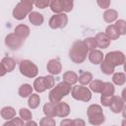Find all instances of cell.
I'll return each mask as SVG.
<instances>
[{"mask_svg": "<svg viewBox=\"0 0 126 126\" xmlns=\"http://www.w3.org/2000/svg\"><path fill=\"white\" fill-rule=\"evenodd\" d=\"M89 49L85 44L84 40H76L69 50V57L72 62L76 64L83 63L88 56Z\"/></svg>", "mask_w": 126, "mask_h": 126, "instance_id": "obj_1", "label": "cell"}, {"mask_svg": "<svg viewBox=\"0 0 126 126\" xmlns=\"http://www.w3.org/2000/svg\"><path fill=\"white\" fill-rule=\"evenodd\" d=\"M71 90H72V87L70 84H68L64 81L60 82L59 84L54 86L51 89V91L49 92V94H48L49 101L52 103L59 102L63 97H65L66 95H68L71 93Z\"/></svg>", "mask_w": 126, "mask_h": 126, "instance_id": "obj_2", "label": "cell"}, {"mask_svg": "<svg viewBox=\"0 0 126 126\" xmlns=\"http://www.w3.org/2000/svg\"><path fill=\"white\" fill-rule=\"evenodd\" d=\"M89 123L92 125H100L105 121L102 108L98 104H91L87 109Z\"/></svg>", "mask_w": 126, "mask_h": 126, "instance_id": "obj_3", "label": "cell"}, {"mask_svg": "<svg viewBox=\"0 0 126 126\" xmlns=\"http://www.w3.org/2000/svg\"><path fill=\"white\" fill-rule=\"evenodd\" d=\"M71 94L74 99L84 102H88L92 98L91 90L88 89L87 87H84L83 85H75L74 87H72Z\"/></svg>", "mask_w": 126, "mask_h": 126, "instance_id": "obj_4", "label": "cell"}, {"mask_svg": "<svg viewBox=\"0 0 126 126\" xmlns=\"http://www.w3.org/2000/svg\"><path fill=\"white\" fill-rule=\"evenodd\" d=\"M19 70H20V73L27 78H35L38 74L37 66L33 62H32L31 60H28V59L22 60L20 62Z\"/></svg>", "mask_w": 126, "mask_h": 126, "instance_id": "obj_5", "label": "cell"}, {"mask_svg": "<svg viewBox=\"0 0 126 126\" xmlns=\"http://www.w3.org/2000/svg\"><path fill=\"white\" fill-rule=\"evenodd\" d=\"M32 5H28V4H25L20 1L13 9V17L16 20L22 21L32 12Z\"/></svg>", "mask_w": 126, "mask_h": 126, "instance_id": "obj_6", "label": "cell"}, {"mask_svg": "<svg viewBox=\"0 0 126 126\" xmlns=\"http://www.w3.org/2000/svg\"><path fill=\"white\" fill-rule=\"evenodd\" d=\"M68 24V17L66 13H59V14H54L48 22V25L51 29L56 30V29H63L67 26Z\"/></svg>", "mask_w": 126, "mask_h": 126, "instance_id": "obj_7", "label": "cell"}, {"mask_svg": "<svg viewBox=\"0 0 126 126\" xmlns=\"http://www.w3.org/2000/svg\"><path fill=\"white\" fill-rule=\"evenodd\" d=\"M104 60H106L108 63H110L112 66L117 67L121 66L125 62V55L121 51H110L105 54Z\"/></svg>", "mask_w": 126, "mask_h": 126, "instance_id": "obj_8", "label": "cell"}, {"mask_svg": "<svg viewBox=\"0 0 126 126\" xmlns=\"http://www.w3.org/2000/svg\"><path fill=\"white\" fill-rule=\"evenodd\" d=\"M24 43V40L18 37L14 32L9 33L5 37V44L11 49V50H18Z\"/></svg>", "mask_w": 126, "mask_h": 126, "instance_id": "obj_9", "label": "cell"}, {"mask_svg": "<svg viewBox=\"0 0 126 126\" xmlns=\"http://www.w3.org/2000/svg\"><path fill=\"white\" fill-rule=\"evenodd\" d=\"M108 107L110 108V110L113 113H120L125 108V100L123 98H121L120 96H117V95L113 94L111 103L109 104Z\"/></svg>", "mask_w": 126, "mask_h": 126, "instance_id": "obj_10", "label": "cell"}, {"mask_svg": "<svg viewBox=\"0 0 126 126\" xmlns=\"http://www.w3.org/2000/svg\"><path fill=\"white\" fill-rule=\"evenodd\" d=\"M46 70L50 75H59L62 71V65L58 59H50L46 64Z\"/></svg>", "mask_w": 126, "mask_h": 126, "instance_id": "obj_11", "label": "cell"}, {"mask_svg": "<svg viewBox=\"0 0 126 126\" xmlns=\"http://www.w3.org/2000/svg\"><path fill=\"white\" fill-rule=\"evenodd\" d=\"M55 113L56 116L61 117V118H65L70 114V106L68 103L64 102V101H59L55 103Z\"/></svg>", "mask_w": 126, "mask_h": 126, "instance_id": "obj_12", "label": "cell"}, {"mask_svg": "<svg viewBox=\"0 0 126 126\" xmlns=\"http://www.w3.org/2000/svg\"><path fill=\"white\" fill-rule=\"evenodd\" d=\"M95 41H96V45L101 48V49H105L110 45V39L109 37L105 34V32H98L95 35Z\"/></svg>", "mask_w": 126, "mask_h": 126, "instance_id": "obj_13", "label": "cell"}, {"mask_svg": "<svg viewBox=\"0 0 126 126\" xmlns=\"http://www.w3.org/2000/svg\"><path fill=\"white\" fill-rule=\"evenodd\" d=\"M30 32H31L30 28H29L27 25H24V24L18 25V26L15 28V30H14V33H15L18 37H20L21 39H23V40H25V39L30 35Z\"/></svg>", "mask_w": 126, "mask_h": 126, "instance_id": "obj_14", "label": "cell"}, {"mask_svg": "<svg viewBox=\"0 0 126 126\" xmlns=\"http://www.w3.org/2000/svg\"><path fill=\"white\" fill-rule=\"evenodd\" d=\"M88 55H89V60L94 65L100 64L101 61L103 60V54H102V52L100 50H97V49L91 50L90 54H88Z\"/></svg>", "mask_w": 126, "mask_h": 126, "instance_id": "obj_15", "label": "cell"}, {"mask_svg": "<svg viewBox=\"0 0 126 126\" xmlns=\"http://www.w3.org/2000/svg\"><path fill=\"white\" fill-rule=\"evenodd\" d=\"M29 21L33 25V26H41L43 24V21H44V18L42 16V14L38 13V12H35V11H32L29 15Z\"/></svg>", "mask_w": 126, "mask_h": 126, "instance_id": "obj_16", "label": "cell"}, {"mask_svg": "<svg viewBox=\"0 0 126 126\" xmlns=\"http://www.w3.org/2000/svg\"><path fill=\"white\" fill-rule=\"evenodd\" d=\"M117 18H118V12L115 9H106L103 13V20L108 24L115 22Z\"/></svg>", "mask_w": 126, "mask_h": 126, "instance_id": "obj_17", "label": "cell"}, {"mask_svg": "<svg viewBox=\"0 0 126 126\" xmlns=\"http://www.w3.org/2000/svg\"><path fill=\"white\" fill-rule=\"evenodd\" d=\"M0 115L5 120H11L16 116V110L12 106H5L0 110Z\"/></svg>", "mask_w": 126, "mask_h": 126, "instance_id": "obj_18", "label": "cell"}, {"mask_svg": "<svg viewBox=\"0 0 126 126\" xmlns=\"http://www.w3.org/2000/svg\"><path fill=\"white\" fill-rule=\"evenodd\" d=\"M1 63H2V65L4 66L5 70L7 71V73H10V72L14 71V69H15V67H16V61H15V59L12 58V57H8V56L4 57V58L2 59V61H1Z\"/></svg>", "mask_w": 126, "mask_h": 126, "instance_id": "obj_19", "label": "cell"}, {"mask_svg": "<svg viewBox=\"0 0 126 126\" xmlns=\"http://www.w3.org/2000/svg\"><path fill=\"white\" fill-rule=\"evenodd\" d=\"M32 90H33V88L32 87V85H30V84H23L19 88V95L21 97H23V98L29 97L32 94Z\"/></svg>", "mask_w": 126, "mask_h": 126, "instance_id": "obj_20", "label": "cell"}, {"mask_svg": "<svg viewBox=\"0 0 126 126\" xmlns=\"http://www.w3.org/2000/svg\"><path fill=\"white\" fill-rule=\"evenodd\" d=\"M105 34L109 37L110 40H116L120 37V33L118 32V31L116 30L114 25H109L105 29Z\"/></svg>", "mask_w": 126, "mask_h": 126, "instance_id": "obj_21", "label": "cell"}, {"mask_svg": "<svg viewBox=\"0 0 126 126\" xmlns=\"http://www.w3.org/2000/svg\"><path fill=\"white\" fill-rule=\"evenodd\" d=\"M63 81L70 85H75L78 82V75L74 71H67L63 74Z\"/></svg>", "mask_w": 126, "mask_h": 126, "instance_id": "obj_22", "label": "cell"}, {"mask_svg": "<svg viewBox=\"0 0 126 126\" xmlns=\"http://www.w3.org/2000/svg\"><path fill=\"white\" fill-rule=\"evenodd\" d=\"M33 89L36 93H43L44 91H46V87H45V84H44V80H43V77H37L34 82H33Z\"/></svg>", "mask_w": 126, "mask_h": 126, "instance_id": "obj_23", "label": "cell"}, {"mask_svg": "<svg viewBox=\"0 0 126 126\" xmlns=\"http://www.w3.org/2000/svg\"><path fill=\"white\" fill-rule=\"evenodd\" d=\"M112 82L113 84H115L116 86H123L126 82V76L123 72H117V73H113L112 76Z\"/></svg>", "mask_w": 126, "mask_h": 126, "instance_id": "obj_24", "label": "cell"}, {"mask_svg": "<svg viewBox=\"0 0 126 126\" xmlns=\"http://www.w3.org/2000/svg\"><path fill=\"white\" fill-rule=\"evenodd\" d=\"M90 85V90L94 93H101L102 89H103V85L104 82L100 81V80H92Z\"/></svg>", "mask_w": 126, "mask_h": 126, "instance_id": "obj_25", "label": "cell"}, {"mask_svg": "<svg viewBox=\"0 0 126 126\" xmlns=\"http://www.w3.org/2000/svg\"><path fill=\"white\" fill-rule=\"evenodd\" d=\"M39 103H40L39 94H32L29 96L28 104H29V107H30V108L35 109L36 107H38Z\"/></svg>", "mask_w": 126, "mask_h": 126, "instance_id": "obj_26", "label": "cell"}, {"mask_svg": "<svg viewBox=\"0 0 126 126\" xmlns=\"http://www.w3.org/2000/svg\"><path fill=\"white\" fill-rule=\"evenodd\" d=\"M43 113L45 114V116L48 117H55L56 113H55V103L52 102H46L43 105Z\"/></svg>", "mask_w": 126, "mask_h": 126, "instance_id": "obj_27", "label": "cell"}, {"mask_svg": "<svg viewBox=\"0 0 126 126\" xmlns=\"http://www.w3.org/2000/svg\"><path fill=\"white\" fill-rule=\"evenodd\" d=\"M114 69H115V67L112 66L110 63H108L106 60L103 59L101 61V63H100V70H101V72L103 74H105V75H111V74L114 73Z\"/></svg>", "mask_w": 126, "mask_h": 126, "instance_id": "obj_28", "label": "cell"}, {"mask_svg": "<svg viewBox=\"0 0 126 126\" xmlns=\"http://www.w3.org/2000/svg\"><path fill=\"white\" fill-rule=\"evenodd\" d=\"M93 80V75L91 72H83L80 76H78V81L81 85L83 86H87L91 83V81Z\"/></svg>", "mask_w": 126, "mask_h": 126, "instance_id": "obj_29", "label": "cell"}, {"mask_svg": "<svg viewBox=\"0 0 126 126\" xmlns=\"http://www.w3.org/2000/svg\"><path fill=\"white\" fill-rule=\"evenodd\" d=\"M114 92H115L114 85L112 83H109V82H104L103 89H102V91H101L100 94L102 95H113L114 94Z\"/></svg>", "mask_w": 126, "mask_h": 126, "instance_id": "obj_30", "label": "cell"}, {"mask_svg": "<svg viewBox=\"0 0 126 126\" xmlns=\"http://www.w3.org/2000/svg\"><path fill=\"white\" fill-rule=\"evenodd\" d=\"M62 10L64 13H69L73 10L74 7V0H59Z\"/></svg>", "mask_w": 126, "mask_h": 126, "instance_id": "obj_31", "label": "cell"}, {"mask_svg": "<svg viewBox=\"0 0 126 126\" xmlns=\"http://www.w3.org/2000/svg\"><path fill=\"white\" fill-rule=\"evenodd\" d=\"M116 30L120 33V35L126 34V22L124 20H116L114 24Z\"/></svg>", "mask_w": 126, "mask_h": 126, "instance_id": "obj_32", "label": "cell"}, {"mask_svg": "<svg viewBox=\"0 0 126 126\" xmlns=\"http://www.w3.org/2000/svg\"><path fill=\"white\" fill-rule=\"evenodd\" d=\"M49 7H50L51 11H52L53 13H55V14H59V13H62V12H63L59 0H52V1L50 2V4H49Z\"/></svg>", "mask_w": 126, "mask_h": 126, "instance_id": "obj_33", "label": "cell"}, {"mask_svg": "<svg viewBox=\"0 0 126 126\" xmlns=\"http://www.w3.org/2000/svg\"><path fill=\"white\" fill-rule=\"evenodd\" d=\"M19 115H20V117L24 120V121H28V120H30V119H32V111L30 110V109H28V108H21L20 110H19Z\"/></svg>", "mask_w": 126, "mask_h": 126, "instance_id": "obj_34", "label": "cell"}, {"mask_svg": "<svg viewBox=\"0 0 126 126\" xmlns=\"http://www.w3.org/2000/svg\"><path fill=\"white\" fill-rule=\"evenodd\" d=\"M25 124V122H24V120L20 117H14V118H12L11 120H7L3 125L4 126H8V125H15V126H23Z\"/></svg>", "mask_w": 126, "mask_h": 126, "instance_id": "obj_35", "label": "cell"}, {"mask_svg": "<svg viewBox=\"0 0 126 126\" xmlns=\"http://www.w3.org/2000/svg\"><path fill=\"white\" fill-rule=\"evenodd\" d=\"M43 80H44V84H45V87L47 90H51L54 86H55V80L53 78L52 75H46L43 77Z\"/></svg>", "mask_w": 126, "mask_h": 126, "instance_id": "obj_36", "label": "cell"}, {"mask_svg": "<svg viewBox=\"0 0 126 126\" xmlns=\"http://www.w3.org/2000/svg\"><path fill=\"white\" fill-rule=\"evenodd\" d=\"M84 42L87 45V47H88L89 50H94V49H95L97 47L96 41H95V38L94 37H87V38L84 39Z\"/></svg>", "mask_w": 126, "mask_h": 126, "instance_id": "obj_37", "label": "cell"}, {"mask_svg": "<svg viewBox=\"0 0 126 126\" xmlns=\"http://www.w3.org/2000/svg\"><path fill=\"white\" fill-rule=\"evenodd\" d=\"M55 124H56V122L53 119V117H48V116L41 118L39 121L40 126H55Z\"/></svg>", "mask_w": 126, "mask_h": 126, "instance_id": "obj_38", "label": "cell"}, {"mask_svg": "<svg viewBox=\"0 0 126 126\" xmlns=\"http://www.w3.org/2000/svg\"><path fill=\"white\" fill-rule=\"evenodd\" d=\"M52 0H33V5L36 7V8H39V9H45L46 7L49 6L50 2Z\"/></svg>", "mask_w": 126, "mask_h": 126, "instance_id": "obj_39", "label": "cell"}, {"mask_svg": "<svg viewBox=\"0 0 126 126\" xmlns=\"http://www.w3.org/2000/svg\"><path fill=\"white\" fill-rule=\"evenodd\" d=\"M113 95H102L100 96V102L103 106H109V104L111 103Z\"/></svg>", "mask_w": 126, "mask_h": 126, "instance_id": "obj_40", "label": "cell"}, {"mask_svg": "<svg viewBox=\"0 0 126 126\" xmlns=\"http://www.w3.org/2000/svg\"><path fill=\"white\" fill-rule=\"evenodd\" d=\"M96 3H97V5H98L99 8L106 10V9L109 8L111 1L110 0H96Z\"/></svg>", "mask_w": 126, "mask_h": 126, "instance_id": "obj_41", "label": "cell"}, {"mask_svg": "<svg viewBox=\"0 0 126 126\" xmlns=\"http://www.w3.org/2000/svg\"><path fill=\"white\" fill-rule=\"evenodd\" d=\"M85 124H86V122L84 120H82V119L77 118V119H74L73 120V125L74 126H84Z\"/></svg>", "mask_w": 126, "mask_h": 126, "instance_id": "obj_42", "label": "cell"}, {"mask_svg": "<svg viewBox=\"0 0 126 126\" xmlns=\"http://www.w3.org/2000/svg\"><path fill=\"white\" fill-rule=\"evenodd\" d=\"M60 125H61V126H66V125H73V120H71V119H68V118H65V119H63V120L60 122Z\"/></svg>", "mask_w": 126, "mask_h": 126, "instance_id": "obj_43", "label": "cell"}, {"mask_svg": "<svg viewBox=\"0 0 126 126\" xmlns=\"http://www.w3.org/2000/svg\"><path fill=\"white\" fill-rule=\"evenodd\" d=\"M7 73V71L5 70V68H4V66L2 65V63L0 62V77H2V76H4L5 74Z\"/></svg>", "mask_w": 126, "mask_h": 126, "instance_id": "obj_44", "label": "cell"}, {"mask_svg": "<svg viewBox=\"0 0 126 126\" xmlns=\"http://www.w3.org/2000/svg\"><path fill=\"white\" fill-rule=\"evenodd\" d=\"M25 125H26V126H31V125H34V126H36V125H37V123H36L35 121H32V119H30V120L26 121Z\"/></svg>", "mask_w": 126, "mask_h": 126, "instance_id": "obj_45", "label": "cell"}, {"mask_svg": "<svg viewBox=\"0 0 126 126\" xmlns=\"http://www.w3.org/2000/svg\"><path fill=\"white\" fill-rule=\"evenodd\" d=\"M21 2H23L25 4H28V5L33 6V0H21Z\"/></svg>", "mask_w": 126, "mask_h": 126, "instance_id": "obj_46", "label": "cell"}]
</instances>
